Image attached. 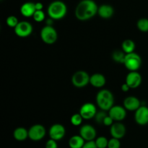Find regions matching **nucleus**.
I'll return each mask as SVG.
<instances>
[{
  "label": "nucleus",
  "mask_w": 148,
  "mask_h": 148,
  "mask_svg": "<svg viewBox=\"0 0 148 148\" xmlns=\"http://www.w3.org/2000/svg\"><path fill=\"white\" fill-rule=\"evenodd\" d=\"M98 6L93 0H81L77 5L75 15L80 21H86L98 14Z\"/></svg>",
  "instance_id": "1"
},
{
  "label": "nucleus",
  "mask_w": 148,
  "mask_h": 148,
  "mask_svg": "<svg viewBox=\"0 0 148 148\" xmlns=\"http://www.w3.org/2000/svg\"><path fill=\"white\" fill-rule=\"evenodd\" d=\"M47 13L49 17L53 20H62L66 15L67 7L64 1L61 0H55L49 4Z\"/></svg>",
  "instance_id": "2"
},
{
  "label": "nucleus",
  "mask_w": 148,
  "mask_h": 148,
  "mask_svg": "<svg viewBox=\"0 0 148 148\" xmlns=\"http://www.w3.org/2000/svg\"><path fill=\"white\" fill-rule=\"evenodd\" d=\"M95 101L100 109L108 111L114 106V96L111 90L103 89L97 93Z\"/></svg>",
  "instance_id": "3"
},
{
  "label": "nucleus",
  "mask_w": 148,
  "mask_h": 148,
  "mask_svg": "<svg viewBox=\"0 0 148 148\" xmlns=\"http://www.w3.org/2000/svg\"><path fill=\"white\" fill-rule=\"evenodd\" d=\"M124 65L130 72H134L140 69L142 65V59L138 53L132 52L127 53L124 59Z\"/></svg>",
  "instance_id": "4"
},
{
  "label": "nucleus",
  "mask_w": 148,
  "mask_h": 148,
  "mask_svg": "<svg viewBox=\"0 0 148 148\" xmlns=\"http://www.w3.org/2000/svg\"><path fill=\"white\" fill-rule=\"evenodd\" d=\"M40 36L43 43L48 45H52L58 39V33L53 26L45 25L40 32Z\"/></svg>",
  "instance_id": "5"
},
{
  "label": "nucleus",
  "mask_w": 148,
  "mask_h": 148,
  "mask_svg": "<svg viewBox=\"0 0 148 148\" xmlns=\"http://www.w3.org/2000/svg\"><path fill=\"white\" fill-rule=\"evenodd\" d=\"M90 76L85 71H77L72 75V83L75 88H85L88 84H90Z\"/></svg>",
  "instance_id": "6"
},
{
  "label": "nucleus",
  "mask_w": 148,
  "mask_h": 148,
  "mask_svg": "<svg viewBox=\"0 0 148 148\" xmlns=\"http://www.w3.org/2000/svg\"><path fill=\"white\" fill-rule=\"evenodd\" d=\"M46 134V128L42 124H34L28 130V138L32 141L38 142L43 140Z\"/></svg>",
  "instance_id": "7"
},
{
  "label": "nucleus",
  "mask_w": 148,
  "mask_h": 148,
  "mask_svg": "<svg viewBox=\"0 0 148 148\" xmlns=\"http://www.w3.org/2000/svg\"><path fill=\"white\" fill-rule=\"evenodd\" d=\"M33 25L27 21H20L14 28L16 36L20 38H26L30 36L33 33Z\"/></svg>",
  "instance_id": "8"
},
{
  "label": "nucleus",
  "mask_w": 148,
  "mask_h": 148,
  "mask_svg": "<svg viewBox=\"0 0 148 148\" xmlns=\"http://www.w3.org/2000/svg\"><path fill=\"white\" fill-rule=\"evenodd\" d=\"M97 108L92 103H85L80 107L79 113L83 119L90 120L95 118L97 114Z\"/></svg>",
  "instance_id": "9"
},
{
  "label": "nucleus",
  "mask_w": 148,
  "mask_h": 148,
  "mask_svg": "<svg viewBox=\"0 0 148 148\" xmlns=\"http://www.w3.org/2000/svg\"><path fill=\"white\" fill-rule=\"evenodd\" d=\"M66 134L65 127L61 124H54L50 127L49 130V135L50 139L56 141H59L64 137Z\"/></svg>",
  "instance_id": "10"
},
{
  "label": "nucleus",
  "mask_w": 148,
  "mask_h": 148,
  "mask_svg": "<svg viewBox=\"0 0 148 148\" xmlns=\"http://www.w3.org/2000/svg\"><path fill=\"white\" fill-rule=\"evenodd\" d=\"M108 115L114 120V121H122L127 116V110L121 106H113L108 111Z\"/></svg>",
  "instance_id": "11"
},
{
  "label": "nucleus",
  "mask_w": 148,
  "mask_h": 148,
  "mask_svg": "<svg viewBox=\"0 0 148 148\" xmlns=\"http://www.w3.org/2000/svg\"><path fill=\"white\" fill-rule=\"evenodd\" d=\"M127 129L121 121H115L110 127V133L112 137L121 140L125 136Z\"/></svg>",
  "instance_id": "12"
},
{
  "label": "nucleus",
  "mask_w": 148,
  "mask_h": 148,
  "mask_svg": "<svg viewBox=\"0 0 148 148\" xmlns=\"http://www.w3.org/2000/svg\"><path fill=\"white\" fill-rule=\"evenodd\" d=\"M134 120L136 123L140 126L148 124V107L141 106L134 114Z\"/></svg>",
  "instance_id": "13"
},
{
  "label": "nucleus",
  "mask_w": 148,
  "mask_h": 148,
  "mask_svg": "<svg viewBox=\"0 0 148 148\" xmlns=\"http://www.w3.org/2000/svg\"><path fill=\"white\" fill-rule=\"evenodd\" d=\"M79 135L86 142L92 141L96 138L97 132L95 129L90 124H85L79 129Z\"/></svg>",
  "instance_id": "14"
},
{
  "label": "nucleus",
  "mask_w": 148,
  "mask_h": 148,
  "mask_svg": "<svg viewBox=\"0 0 148 148\" xmlns=\"http://www.w3.org/2000/svg\"><path fill=\"white\" fill-rule=\"evenodd\" d=\"M142 80L143 78L141 75L137 71H134V72H130V73L127 75L125 82L131 89H135L140 86Z\"/></svg>",
  "instance_id": "15"
},
{
  "label": "nucleus",
  "mask_w": 148,
  "mask_h": 148,
  "mask_svg": "<svg viewBox=\"0 0 148 148\" xmlns=\"http://www.w3.org/2000/svg\"><path fill=\"white\" fill-rule=\"evenodd\" d=\"M141 102L140 99L135 96H128L124 100L123 106L127 111H135L141 106Z\"/></svg>",
  "instance_id": "16"
},
{
  "label": "nucleus",
  "mask_w": 148,
  "mask_h": 148,
  "mask_svg": "<svg viewBox=\"0 0 148 148\" xmlns=\"http://www.w3.org/2000/svg\"><path fill=\"white\" fill-rule=\"evenodd\" d=\"M114 14V9L110 4H102L98 7V14L103 19H109L113 17Z\"/></svg>",
  "instance_id": "17"
},
{
  "label": "nucleus",
  "mask_w": 148,
  "mask_h": 148,
  "mask_svg": "<svg viewBox=\"0 0 148 148\" xmlns=\"http://www.w3.org/2000/svg\"><path fill=\"white\" fill-rule=\"evenodd\" d=\"M106 79L103 74L95 73L90 78V84L96 88H101L106 85Z\"/></svg>",
  "instance_id": "18"
},
{
  "label": "nucleus",
  "mask_w": 148,
  "mask_h": 148,
  "mask_svg": "<svg viewBox=\"0 0 148 148\" xmlns=\"http://www.w3.org/2000/svg\"><path fill=\"white\" fill-rule=\"evenodd\" d=\"M36 11L35 3L33 2H29V1L25 2L22 4V6L20 7V13L22 15L25 17H33Z\"/></svg>",
  "instance_id": "19"
},
{
  "label": "nucleus",
  "mask_w": 148,
  "mask_h": 148,
  "mask_svg": "<svg viewBox=\"0 0 148 148\" xmlns=\"http://www.w3.org/2000/svg\"><path fill=\"white\" fill-rule=\"evenodd\" d=\"M13 137L17 141H25L26 139L28 138V130L24 127H17L13 132Z\"/></svg>",
  "instance_id": "20"
},
{
  "label": "nucleus",
  "mask_w": 148,
  "mask_h": 148,
  "mask_svg": "<svg viewBox=\"0 0 148 148\" xmlns=\"http://www.w3.org/2000/svg\"><path fill=\"white\" fill-rule=\"evenodd\" d=\"M85 140L80 135H74L69 140V146L70 148H82L85 143Z\"/></svg>",
  "instance_id": "21"
},
{
  "label": "nucleus",
  "mask_w": 148,
  "mask_h": 148,
  "mask_svg": "<svg viewBox=\"0 0 148 148\" xmlns=\"http://www.w3.org/2000/svg\"><path fill=\"white\" fill-rule=\"evenodd\" d=\"M135 43L131 39H126L121 43V49L125 53H130L134 52Z\"/></svg>",
  "instance_id": "22"
},
{
  "label": "nucleus",
  "mask_w": 148,
  "mask_h": 148,
  "mask_svg": "<svg viewBox=\"0 0 148 148\" xmlns=\"http://www.w3.org/2000/svg\"><path fill=\"white\" fill-rule=\"evenodd\" d=\"M127 53H124L123 50H115L112 53V59L115 62L124 64V59Z\"/></svg>",
  "instance_id": "23"
},
{
  "label": "nucleus",
  "mask_w": 148,
  "mask_h": 148,
  "mask_svg": "<svg viewBox=\"0 0 148 148\" xmlns=\"http://www.w3.org/2000/svg\"><path fill=\"white\" fill-rule=\"evenodd\" d=\"M137 27L140 31L146 33L148 32V19L140 18L137 22Z\"/></svg>",
  "instance_id": "24"
},
{
  "label": "nucleus",
  "mask_w": 148,
  "mask_h": 148,
  "mask_svg": "<svg viewBox=\"0 0 148 148\" xmlns=\"http://www.w3.org/2000/svg\"><path fill=\"white\" fill-rule=\"evenodd\" d=\"M95 143L98 148H107L108 147V140L106 137L101 136L95 139Z\"/></svg>",
  "instance_id": "25"
},
{
  "label": "nucleus",
  "mask_w": 148,
  "mask_h": 148,
  "mask_svg": "<svg viewBox=\"0 0 148 148\" xmlns=\"http://www.w3.org/2000/svg\"><path fill=\"white\" fill-rule=\"evenodd\" d=\"M82 120H83V118L79 113L73 114L70 119L71 124L73 126H79L82 123Z\"/></svg>",
  "instance_id": "26"
},
{
  "label": "nucleus",
  "mask_w": 148,
  "mask_h": 148,
  "mask_svg": "<svg viewBox=\"0 0 148 148\" xmlns=\"http://www.w3.org/2000/svg\"><path fill=\"white\" fill-rule=\"evenodd\" d=\"M33 20L37 23H40V22L44 21L46 19V15L43 10H36V12L34 13L33 16Z\"/></svg>",
  "instance_id": "27"
},
{
  "label": "nucleus",
  "mask_w": 148,
  "mask_h": 148,
  "mask_svg": "<svg viewBox=\"0 0 148 148\" xmlns=\"http://www.w3.org/2000/svg\"><path fill=\"white\" fill-rule=\"evenodd\" d=\"M6 23H7V25L10 27L14 28L19 23V20L17 17H15L14 15H10L6 20Z\"/></svg>",
  "instance_id": "28"
},
{
  "label": "nucleus",
  "mask_w": 148,
  "mask_h": 148,
  "mask_svg": "<svg viewBox=\"0 0 148 148\" xmlns=\"http://www.w3.org/2000/svg\"><path fill=\"white\" fill-rule=\"evenodd\" d=\"M107 115H108V114H106L105 111H102V110H101V111H98V112H97L96 115H95V118L94 119H95L96 123H98V124H103L104 119H105V117Z\"/></svg>",
  "instance_id": "29"
},
{
  "label": "nucleus",
  "mask_w": 148,
  "mask_h": 148,
  "mask_svg": "<svg viewBox=\"0 0 148 148\" xmlns=\"http://www.w3.org/2000/svg\"><path fill=\"white\" fill-rule=\"evenodd\" d=\"M121 147V143L120 140L112 137L111 139L108 140V147L107 148H120Z\"/></svg>",
  "instance_id": "30"
},
{
  "label": "nucleus",
  "mask_w": 148,
  "mask_h": 148,
  "mask_svg": "<svg viewBox=\"0 0 148 148\" xmlns=\"http://www.w3.org/2000/svg\"><path fill=\"white\" fill-rule=\"evenodd\" d=\"M45 148H58L57 141L50 139V140H49L46 142Z\"/></svg>",
  "instance_id": "31"
},
{
  "label": "nucleus",
  "mask_w": 148,
  "mask_h": 148,
  "mask_svg": "<svg viewBox=\"0 0 148 148\" xmlns=\"http://www.w3.org/2000/svg\"><path fill=\"white\" fill-rule=\"evenodd\" d=\"M114 123V120L113 119L111 118V117L108 114V115H107L105 117V119H104L103 124V125H105L106 127H111V126Z\"/></svg>",
  "instance_id": "32"
},
{
  "label": "nucleus",
  "mask_w": 148,
  "mask_h": 148,
  "mask_svg": "<svg viewBox=\"0 0 148 148\" xmlns=\"http://www.w3.org/2000/svg\"><path fill=\"white\" fill-rule=\"evenodd\" d=\"M82 148H98V147H97L95 141L92 140V141L85 142V145H84Z\"/></svg>",
  "instance_id": "33"
},
{
  "label": "nucleus",
  "mask_w": 148,
  "mask_h": 148,
  "mask_svg": "<svg viewBox=\"0 0 148 148\" xmlns=\"http://www.w3.org/2000/svg\"><path fill=\"white\" fill-rule=\"evenodd\" d=\"M121 90H122L123 92H128V91L130 90V89H131V88H130V86H129V85H127V84L126 83V82H125V83L123 84L122 85H121Z\"/></svg>",
  "instance_id": "34"
},
{
  "label": "nucleus",
  "mask_w": 148,
  "mask_h": 148,
  "mask_svg": "<svg viewBox=\"0 0 148 148\" xmlns=\"http://www.w3.org/2000/svg\"><path fill=\"white\" fill-rule=\"evenodd\" d=\"M35 7L36 10H43V4L41 2H36L35 3Z\"/></svg>",
  "instance_id": "35"
},
{
  "label": "nucleus",
  "mask_w": 148,
  "mask_h": 148,
  "mask_svg": "<svg viewBox=\"0 0 148 148\" xmlns=\"http://www.w3.org/2000/svg\"><path fill=\"white\" fill-rule=\"evenodd\" d=\"M53 19H51V17H49V18L46 20V25L53 26Z\"/></svg>",
  "instance_id": "36"
},
{
  "label": "nucleus",
  "mask_w": 148,
  "mask_h": 148,
  "mask_svg": "<svg viewBox=\"0 0 148 148\" xmlns=\"http://www.w3.org/2000/svg\"><path fill=\"white\" fill-rule=\"evenodd\" d=\"M1 1H2V0H1Z\"/></svg>",
  "instance_id": "37"
}]
</instances>
